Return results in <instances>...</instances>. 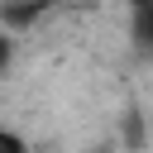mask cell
<instances>
[{
  "mask_svg": "<svg viewBox=\"0 0 153 153\" xmlns=\"http://www.w3.org/2000/svg\"><path fill=\"white\" fill-rule=\"evenodd\" d=\"M10 62H14V38H10L5 29H0V72H5Z\"/></svg>",
  "mask_w": 153,
  "mask_h": 153,
  "instance_id": "obj_3",
  "label": "cell"
},
{
  "mask_svg": "<svg viewBox=\"0 0 153 153\" xmlns=\"http://www.w3.org/2000/svg\"><path fill=\"white\" fill-rule=\"evenodd\" d=\"M129 5V14H153V0H124Z\"/></svg>",
  "mask_w": 153,
  "mask_h": 153,
  "instance_id": "obj_4",
  "label": "cell"
},
{
  "mask_svg": "<svg viewBox=\"0 0 153 153\" xmlns=\"http://www.w3.org/2000/svg\"><path fill=\"white\" fill-rule=\"evenodd\" d=\"M129 33H134V48L153 62V14H129Z\"/></svg>",
  "mask_w": 153,
  "mask_h": 153,
  "instance_id": "obj_1",
  "label": "cell"
},
{
  "mask_svg": "<svg viewBox=\"0 0 153 153\" xmlns=\"http://www.w3.org/2000/svg\"><path fill=\"white\" fill-rule=\"evenodd\" d=\"M0 153H33V148H29V139H24L19 129L0 124Z\"/></svg>",
  "mask_w": 153,
  "mask_h": 153,
  "instance_id": "obj_2",
  "label": "cell"
}]
</instances>
